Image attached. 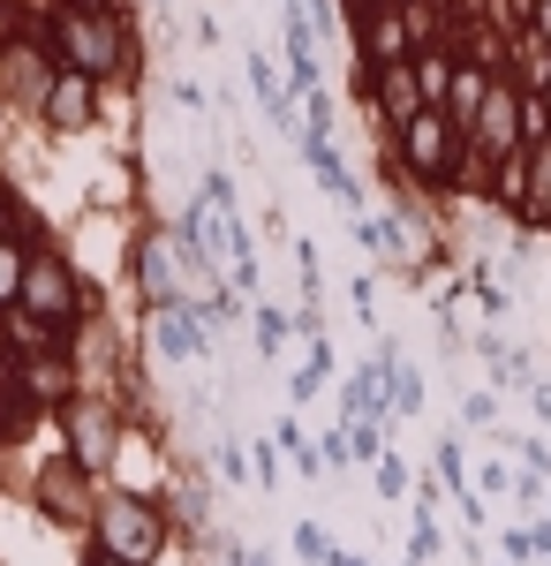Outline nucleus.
<instances>
[{"mask_svg": "<svg viewBox=\"0 0 551 566\" xmlns=\"http://www.w3.org/2000/svg\"><path fill=\"white\" fill-rule=\"evenodd\" d=\"M45 45L61 69H84L98 84L136 76V31H128V0H53Z\"/></svg>", "mask_w": 551, "mask_h": 566, "instance_id": "f257e3e1", "label": "nucleus"}, {"mask_svg": "<svg viewBox=\"0 0 551 566\" xmlns=\"http://www.w3.org/2000/svg\"><path fill=\"white\" fill-rule=\"evenodd\" d=\"M385 151L408 167L416 181V197H438V205H454L461 197V175H468V129L446 114V106H424L416 122H401L393 136H378Z\"/></svg>", "mask_w": 551, "mask_h": 566, "instance_id": "f03ea898", "label": "nucleus"}, {"mask_svg": "<svg viewBox=\"0 0 551 566\" xmlns=\"http://www.w3.org/2000/svg\"><path fill=\"white\" fill-rule=\"evenodd\" d=\"M91 544H106L114 559L152 566L167 552V506L128 491V483H98V514H91Z\"/></svg>", "mask_w": 551, "mask_h": 566, "instance_id": "7ed1b4c3", "label": "nucleus"}, {"mask_svg": "<svg viewBox=\"0 0 551 566\" xmlns=\"http://www.w3.org/2000/svg\"><path fill=\"white\" fill-rule=\"evenodd\" d=\"M15 310L45 317V325H53V333H69V340H76L91 317H98V310H91V287L76 280V264L61 258L53 242H45V250H31V272H23V295H15Z\"/></svg>", "mask_w": 551, "mask_h": 566, "instance_id": "20e7f679", "label": "nucleus"}, {"mask_svg": "<svg viewBox=\"0 0 551 566\" xmlns=\"http://www.w3.org/2000/svg\"><path fill=\"white\" fill-rule=\"evenodd\" d=\"M61 446L84 461L91 476H114V461H122V446H128V416L106 400V392H84V400H69L61 416Z\"/></svg>", "mask_w": 551, "mask_h": 566, "instance_id": "39448f33", "label": "nucleus"}, {"mask_svg": "<svg viewBox=\"0 0 551 566\" xmlns=\"http://www.w3.org/2000/svg\"><path fill=\"white\" fill-rule=\"evenodd\" d=\"M98 483H106V476H91L84 461L61 446V453H45V461H39V506H45V514H53L61 528H84V536H91V514H98Z\"/></svg>", "mask_w": 551, "mask_h": 566, "instance_id": "423d86ee", "label": "nucleus"}, {"mask_svg": "<svg viewBox=\"0 0 551 566\" xmlns=\"http://www.w3.org/2000/svg\"><path fill=\"white\" fill-rule=\"evenodd\" d=\"M98 98H106L98 76H84V69H53L31 114H39L45 136H84V129H98Z\"/></svg>", "mask_w": 551, "mask_h": 566, "instance_id": "0eeeda50", "label": "nucleus"}, {"mask_svg": "<svg viewBox=\"0 0 551 566\" xmlns=\"http://www.w3.org/2000/svg\"><path fill=\"white\" fill-rule=\"evenodd\" d=\"M355 106L371 114V129H378V136H393L401 122H416V114H424V84H416V61H385L378 76L355 91Z\"/></svg>", "mask_w": 551, "mask_h": 566, "instance_id": "6e6552de", "label": "nucleus"}, {"mask_svg": "<svg viewBox=\"0 0 551 566\" xmlns=\"http://www.w3.org/2000/svg\"><path fill=\"white\" fill-rule=\"evenodd\" d=\"M15 386H23V400L39 408V416H61L69 400H84V363H76V348H53V355H23V370H15Z\"/></svg>", "mask_w": 551, "mask_h": 566, "instance_id": "1a4fd4ad", "label": "nucleus"}, {"mask_svg": "<svg viewBox=\"0 0 551 566\" xmlns=\"http://www.w3.org/2000/svg\"><path fill=\"white\" fill-rule=\"evenodd\" d=\"M144 325H152V355L159 363H205V348H212V325L197 317V303H167Z\"/></svg>", "mask_w": 551, "mask_h": 566, "instance_id": "9d476101", "label": "nucleus"}, {"mask_svg": "<svg viewBox=\"0 0 551 566\" xmlns=\"http://www.w3.org/2000/svg\"><path fill=\"white\" fill-rule=\"evenodd\" d=\"M136 287H144V310L189 303V287H181V250H174V234H144V242H136Z\"/></svg>", "mask_w": 551, "mask_h": 566, "instance_id": "9b49d317", "label": "nucleus"}, {"mask_svg": "<svg viewBox=\"0 0 551 566\" xmlns=\"http://www.w3.org/2000/svg\"><path fill=\"white\" fill-rule=\"evenodd\" d=\"M347 227H355V242H363L378 264L416 272V258H424V242H416V227H408V212H401V205H393V212H355Z\"/></svg>", "mask_w": 551, "mask_h": 566, "instance_id": "f8f14e48", "label": "nucleus"}, {"mask_svg": "<svg viewBox=\"0 0 551 566\" xmlns=\"http://www.w3.org/2000/svg\"><path fill=\"white\" fill-rule=\"evenodd\" d=\"M499 76H507V69H484V61H461V69H454V91H446V114H454V122H476V114H484V98H491V84H499Z\"/></svg>", "mask_w": 551, "mask_h": 566, "instance_id": "ddd939ff", "label": "nucleus"}, {"mask_svg": "<svg viewBox=\"0 0 551 566\" xmlns=\"http://www.w3.org/2000/svg\"><path fill=\"white\" fill-rule=\"evenodd\" d=\"M521 234H551V136L529 144V212H521Z\"/></svg>", "mask_w": 551, "mask_h": 566, "instance_id": "4468645a", "label": "nucleus"}, {"mask_svg": "<svg viewBox=\"0 0 551 566\" xmlns=\"http://www.w3.org/2000/svg\"><path fill=\"white\" fill-rule=\"evenodd\" d=\"M507 76H513L521 91H544V84H551V45L537 39V31H521V39L507 45Z\"/></svg>", "mask_w": 551, "mask_h": 566, "instance_id": "2eb2a0df", "label": "nucleus"}, {"mask_svg": "<svg viewBox=\"0 0 551 566\" xmlns=\"http://www.w3.org/2000/svg\"><path fill=\"white\" fill-rule=\"evenodd\" d=\"M461 287H468V303L484 310V325H491V317H507V310H513L507 280H499V272H491L484 258H468V264H461Z\"/></svg>", "mask_w": 551, "mask_h": 566, "instance_id": "dca6fc26", "label": "nucleus"}, {"mask_svg": "<svg viewBox=\"0 0 551 566\" xmlns=\"http://www.w3.org/2000/svg\"><path fill=\"white\" fill-rule=\"evenodd\" d=\"M454 69H461V53H454V45H424V53H416V84H424V106H446V91H454Z\"/></svg>", "mask_w": 551, "mask_h": 566, "instance_id": "f3484780", "label": "nucleus"}, {"mask_svg": "<svg viewBox=\"0 0 551 566\" xmlns=\"http://www.w3.org/2000/svg\"><path fill=\"white\" fill-rule=\"evenodd\" d=\"M333 370H340V363H333V340H310V355H302V370L288 378V400H295V408H302V400H318V392L333 386Z\"/></svg>", "mask_w": 551, "mask_h": 566, "instance_id": "a211bd4d", "label": "nucleus"}, {"mask_svg": "<svg viewBox=\"0 0 551 566\" xmlns=\"http://www.w3.org/2000/svg\"><path fill=\"white\" fill-rule=\"evenodd\" d=\"M23 272H31V242L0 234V310H15V295H23Z\"/></svg>", "mask_w": 551, "mask_h": 566, "instance_id": "6ab92c4d", "label": "nucleus"}, {"mask_svg": "<svg viewBox=\"0 0 551 566\" xmlns=\"http://www.w3.org/2000/svg\"><path fill=\"white\" fill-rule=\"evenodd\" d=\"M250 325H257V348L280 363V355H288V333H295V317H280L272 303H257V310H250Z\"/></svg>", "mask_w": 551, "mask_h": 566, "instance_id": "aec40b11", "label": "nucleus"}, {"mask_svg": "<svg viewBox=\"0 0 551 566\" xmlns=\"http://www.w3.org/2000/svg\"><path fill=\"white\" fill-rule=\"evenodd\" d=\"M461 423H468V431H499V392H476V386H468L461 392Z\"/></svg>", "mask_w": 551, "mask_h": 566, "instance_id": "412c9836", "label": "nucleus"}, {"mask_svg": "<svg viewBox=\"0 0 551 566\" xmlns=\"http://www.w3.org/2000/svg\"><path fill=\"white\" fill-rule=\"evenodd\" d=\"M430 461H438V483H446V491H468V461H461V438H438V453H430Z\"/></svg>", "mask_w": 551, "mask_h": 566, "instance_id": "4be33fe9", "label": "nucleus"}, {"mask_svg": "<svg viewBox=\"0 0 551 566\" xmlns=\"http://www.w3.org/2000/svg\"><path fill=\"white\" fill-rule=\"evenodd\" d=\"M371 476H378V499H408V483H416V476H408V461H401V453H385V461L371 469Z\"/></svg>", "mask_w": 551, "mask_h": 566, "instance_id": "5701e85b", "label": "nucleus"}, {"mask_svg": "<svg viewBox=\"0 0 551 566\" xmlns=\"http://www.w3.org/2000/svg\"><path fill=\"white\" fill-rule=\"evenodd\" d=\"M347 303H355V325H371V333H378V280H371V272L347 287Z\"/></svg>", "mask_w": 551, "mask_h": 566, "instance_id": "b1692460", "label": "nucleus"}, {"mask_svg": "<svg viewBox=\"0 0 551 566\" xmlns=\"http://www.w3.org/2000/svg\"><path fill=\"white\" fill-rule=\"evenodd\" d=\"M318 453H325V469H347V461H355V446H347V423H340V431L325 438V446H318Z\"/></svg>", "mask_w": 551, "mask_h": 566, "instance_id": "393cba45", "label": "nucleus"}, {"mask_svg": "<svg viewBox=\"0 0 551 566\" xmlns=\"http://www.w3.org/2000/svg\"><path fill=\"white\" fill-rule=\"evenodd\" d=\"M408 544H416V559H430V552H438V522H430V506L416 514V536H408Z\"/></svg>", "mask_w": 551, "mask_h": 566, "instance_id": "a878e982", "label": "nucleus"}, {"mask_svg": "<svg viewBox=\"0 0 551 566\" xmlns=\"http://www.w3.org/2000/svg\"><path fill=\"white\" fill-rule=\"evenodd\" d=\"M438 8H446L454 23H484V15H491V0H438Z\"/></svg>", "mask_w": 551, "mask_h": 566, "instance_id": "bb28decb", "label": "nucleus"}, {"mask_svg": "<svg viewBox=\"0 0 551 566\" xmlns=\"http://www.w3.org/2000/svg\"><path fill=\"white\" fill-rule=\"evenodd\" d=\"M295 552H302V559H333V552H325V528H310V522L295 528Z\"/></svg>", "mask_w": 551, "mask_h": 566, "instance_id": "cd10ccee", "label": "nucleus"}, {"mask_svg": "<svg viewBox=\"0 0 551 566\" xmlns=\"http://www.w3.org/2000/svg\"><path fill=\"white\" fill-rule=\"evenodd\" d=\"M521 400H529V416H537V423H551V378H537V386L521 392Z\"/></svg>", "mask_w": 551, "mask_h": 566, "instance_id": "c85d7f7f", "label": "nucleus"}, {"mask_svg": "<svg viewBox=\"0 0 551 566\" xmlns=\"http://www.w3.org/2000/svg\"><path fill=\"white\" fill-rule=\"evenodd\" d=\"M529 31L551 45V0H529Z\"/></svg>", "mask_w": 551, "mask_h": 566, "instance_id": "c756f323", "label": "nucleus"}, {"mask_svg": "<svg viewBox=\"0 0 551 566\" xmlns=\"http://www.w3.org/2000/svg\"><path fill=\"white\" fill-rule=\"evenodd\" d=\"M8 219H15V181L0 175V234H8Z\"/></svg>", "mask_w": 551, "mask_h": 566, "instance_id": "7c9ffc66", "label": "nucleus"}, {"mask_svg": "<svg viewBox=\"0 0 551 566\" xmlns=\"http://www.w3.org/2000/svg\"><path fill=\"white\" fill-rule=\"evenodd\" d=\"M84 566H136V559H114L106 544H91V552H84Z\"/></svg>", "mask_w": 551, "mask_h": 566, "instance_id": "2f4dec72", "label": "nucleus"}, {"mask_svg": "<svg viewBox=\"0 0 551 566\" xmlns=\"http://www.w3.org/2000/svg\"><path fill=\"white\" fill-rule=\"evenodd\" d=\"M537 98H544V122H551V84H544V91H537Z\"/></svg>", "mask_w": 551, "mask_h": 566, "instance_id": "473e14b6", "label": "nucleus"}]
</instances>
